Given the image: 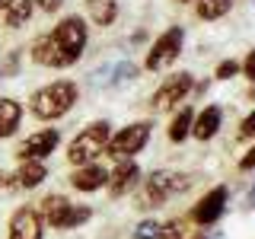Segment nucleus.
<instances>
[{"label": "nucleus", "instance_id": "nucleus-1", "mask_svg": "<svg viewBox=\"0 0 255 239\" xmlns=\"http://www.w3.org/2000/svg\"><path fill=\"white\" fill-rule=\"evenodd\" d=\"M77 96L80 90L74 80H54V83H48L29 96V112L38 121H54V118H64L77 106Z\"/></svg>", "mask_w": 255, "mask_h": 239}, {"label": "nucleus", "instance_id": "nucleus-2", "mask_svg": "<svg viewBox=\"0 0 255 239\" xmlns=\"http://www.w3.org/2000/svg\"><path fill=\"white\" fill-rule=\"evenodd\" d=\"M48 35H51L54 45H58V51L64 58V67H70V64H77L80 58H83V48H86V42H90V26H86L83 16L70 13V16H64Z\"/></svg>", "mask_w": 255, "mask_h": 239}, {"label": "nucleus", "instance_id": "nucleus-3", "mask_svg": "<svg viewBox=\"0 0 255 239\" xmlns=\"http://www.w3.org/2000/svg\"><path fill=\"white\" fill-rule=\"evenodd\" d=\"M109 137H112V124H109V121H93V124H86L83 131H80L77 137L67 143V163H74V166L96 163V156L106 153Z\"/></svg>", "mask_w": 255, "mask_h": 239}, {"label": "nucleus", "instance_id": "nucleus-4", "mask_svg": "<svg viewBox=\"0 0 255 239\" xmlns=\"http://www.w3.org/2000/svg\"><path fill=\"white\" fill-rule=\"evenodd\" d=\"M188 185H191L188 175L172 172V169H159V172H153V175L147 179V185H143V195H140V204H143V207H159L166 198L182 195Z\"/></svg>", "mask_w": 255, "mask_h": 239}, {"label": "nucleus", "instance_id": "nucleus-5", "mask_svg": "<svg viewBox=\"0 0 255 239\" xmlns=\"http://www.w3.org/2000/svg\"><path fill=\"white\" fill-rule=\"evenodd\" d=\"M150 127H153L150 121H134V124L122 127L115 137H109L106 153H109V156H115V159H131L134 153H140V150L147 147V140H150Z\"/></svg>", "mask_w": 255, "mask_h": 239}, {"label": "nucleus", "instance_id": "nucleus-6", "mask_svg": "<svg viewBox=\"0 0 255 239\" xmlns=\"http://www.w3.org/2000/svg\"><path fill=\"white\" fill-rule=\"evenodd\" d=\"M182 42H185V32H182V26L166 29L163 35L153 42V48L147 51L143 67H147V70H163V67H169V64L182 54Z\"/></svg>", "mask_w": 255, "mask_h": 239}, {"label": "nucleus", "instance_id": "nucleus-7", "mask_svg": "<svg viewBox=\"0 0 255 239\" xmlns=\"http://www.w3.org/2000/svg\"><path fill=\"white\" fill-rule=\"evenodd\" d=\"M58 143H61V134L54 131V127H42V131L29 134V137L16 147V156L19 159H48L58 150Z\"/></svg>", "mask_w": 255, "mask_h": 239}, {"label": "nucleus", "instance_id": "nucleus-8", "mask_svg": "<svg viewBox=\"0 0 255 239\" xmlns=\"http://www.w3.org/2000/svg\"><path fill=\"white\" fill-rule=\"evenodd\" d=\"M191 74H175V77H169L163 86L153 93V99H150V106H153L156 112H166V109H172L175 102H182L185 96L191 93Z\"/></svg>", "mask_w": 255, "mask_h": 239}, {"label": "nucleus", "instance_id": "nucleus-9", "mask_svg": "<svg viewBox=\"0 0 255 239\" xmlns=\"http://www.w3.org/2000/svg\"><path fill=\"white\" fill-rule=\"evenodd\" d=\"M45 233V220L35 207H19L10 217V233L6 239H42Z\"/></svg>", "mask_w": 255, "mask_h": 239}, {"label": "nucleus", "instance_id": "nucleus-10", "mask_svg": "<svg viewBox=\"0 0 255 239\" xmlns=\"http://www.w3.org/2000/svg\"><path fill=\"white\" fill-rule=\"evenodd\" d=\"M137 179H140V166L134 163V159H118V166L109 172V191H112V198L128 195V191L137 185Z\"/></svg>", "mask_w": 255, "mask_h": 239}, {"label": "nucleus", "instance_id": "nucleus-11", "mask_svg": "<svg viewBox=\"0 0 255 239\" xmlns=\"http://www.w3.org/2000/svg\"><path fill=\"white\" fill-rule=\"evenodd\" d=\"M223 207H227V188L217 185V188H211L207 195L201 198V201L195 204V211H191V217H195L198 223H217L220 220V214H223Z\"/></svg>", "mask_w": 255, "mask_h": 239}, {"label": "nucleus", "instance_id": "nucleus-12", "mask_svg": "<svg viewBox=\"0 0 255 239\" xmlns=\"http://www.w3.org/2000/svg\"><path fill=\"white\" fill-rule=\"evenodd\" d=\"M70 185L77 191H99L102 185H109V169L99 163H86V166H77L74 175H70Z\"/></svg>", "mask_w": 255, "mask_h": 239}, {"label": "nucleus", "instance_id": "nucleus-13", "mask_svg": "<svg viewBox=\"0 0 255 239\" xmlns=\"http://www.w3.org/2000/svg\"><path fill=\"white\" fill-rule=\"evenodd\" d=\"M45 179H48L45 159H19V169H16V175H13V185H19V188H38Z\"/></svg>", "mask_w": 255, "mask_h": 239}, {"label": "nucleus", "instance_id": "nucleus-14", "mask_svg": "<svg viewBox=\"0 0 255 239\" xmlns=\"http://www.w3.org/2000/svg\"><path fill=\"white\" fill-rule=\"evenodd\" d=\"M0 10H3V26L6 29H22L32 19L35 3H32V0H0Z\"/></svg>", "mask_w": 255, "mask_h": 239}, {"label": "nucleus", "instance_id": "nucleus-15", "mask_svg": "<svg viewBox=\"0 0 255 239\" xmlns=\"http://www.w3.org/2000/svg\"><path fill=\"white\" fill-rule=\"evenodd\" d=\"M19 121H22V102L10 99V96H0V140L13 137L19 131Z\"/></svg>", "mask_w": 255, "mask_h": 239}, {"label": "nucleus", "instance_id": "nucleus-16", "mask_svg": "<svg viewBox=\"0 0 255 239\" xmlns=\"http://www.w3.org/2000/svg\"><path fill=\"white\" fill-rule=\"evenodd\" d=\"M29 54H32V61L42 64V67H64V58H61V51H58V45H54L51 35H38L35 42H32Z\"/></svg>", "mask_w": 255, "mask_h": 239}, {"label": "nucleus", "instance_id": "nucleus-17", "mask_svg": "<svg viewBox=\"0 0 255 239\" xmlns=\"http://www.w3.org/2000/svg\"><path fill=\"white\" fill-rule=\"evenodd\" d=\"M67 211H70V201L64 195H48L42 207H38V214H42L45 223H51L54 230H64V220H67Z\"/></svg>", "mask_w": 255, "mask_h": 239}, {"label": "nucleus", "instance_id": "nucleus-18", "mask_svg": "<svg viewBox=\"0 0 255 239\" xmlns=\"http://www.w3.org/2000/svg\"><path fill=\"white\" fill-rule=\"evenodd\" d=\"M217 131H220V109L217 106H207L201 115L191 121V134H195L198 140H211Z\"/></svg>", "mask_w": 255, "mask_h": 239}, {"label": "nucleus", "instance_id": "nucleus-19", "mask_svg": "<svg viewBox=\"0 0 255 239\" xmlns=\"http://www.w3.org/2000/svg\"><path fill=\"white\" fill-rule=\"evenodd\" d=\"M86 10L96 26H112L118 16V3L115 0H86Z\"/></svg>", "mask_w": 255, "mask_h": 239}, {"label": "nucleus", "instance_id": "nucleus-20", "mask_svg": "<svg viewBox=\"0 0 255 239\" xmlns=\"http://www.w3.org/2000/svg\"><path fill=\"white\" fill-rule=\"evenodd\" d=\"M191 121H195V115H191V109H182L179 115L172 118V124H169V140L172 143H182L191 134Z\"/></svg>", "mask_w": 255, "mask_h": 239}, {"label": "nucleus", "instance_id": "nucleus-21", "mask_svg": "<svg viewBox=\"0 0 255 239\" xmlns=\"http://www.w3.org/2000/svg\"><path fill=\"white\" fill-rule=\"evenodd\" d=\"M230 6H233V0H198V16L211 22V19H220V16H227Z\"/></svg>", "mask_w": 255, "mask_h": 239}, {"label": "nucleus", "instance_id": "nucleus-22", "mask_svg": "<svg viewBox=\"0 0 255 239\" xmlns=\"http://www.w3.org/2000/svg\"><path fill=\"white\" fill-rule=\"evenodd\" d=\"M93 217V211H90V207H83V204H70V211H67V220H64V230H77L80 227V223H86V220H90Z\"/></svg>", "mask_w": 255, "mask_h": 239}, {"label": "nucleus", "instance_id": "nucleus-23", "mask_svg": "<svg viewBox=\"0 0 255 239\" xmlns=\"http://www.w3.org/2000/svg\"><path fill=\"white\" fill-rule=\"evenodd\" d=\"M16 74H19V51H10L3 61H0V80L16 77Z\"/></svg>", "mask_w": 255, "mask_h": 239}, {"label": "nucleus", "instance_id": "nucleus-24", "mask_svg": "<svg viewBox=\"0 0 255 239\" xmlns=\"http://www.w3.org/2000/svg\"><path fill=\"white\" fill-rule=\"evenodd\" d=\"M134 239H159V223L156 220H143L137 230H134Z\"/></svg>", "mask_w": 255, "mask_h": 239}, {"label": "nucleus", "instance_id": "nucleus-25", "mask_svg": "<svg viewBox=\"0 0 255 239\" xmlns=\"http://www.w3.org/2000/svg\"><path fill=\"white\" fill-rule=\"evenodd\" d=\"M182 233H185V223L182 220H172L166 227H159V239H182Z\"/></svg>", "mask_w": 255, "mask_h": 239}, {"label": "nucleus", "instance_id": "nucleus-26", "mask_svg": "<svg viewBox=\"0 0 255 239\" xmlns=\"http://www.w3.org/2000/svg\"><path fill=\"white\" fill-rule=\"evenodd\" d=\"M236 70H239V64L230 58V61H223L220 67H217V80H230V77H236Z\"/></svg>", "mask_w": 255, "mask_h": 239}, {"label": "nucleus", "instance_id": "nucleus-27", "mask_svg": "<svg viewBox=\"0 0 255 239\" xmlns=\"http://www.w3.org/2000/svg\"><path fill=\"white\" fill-rule=\"evenodd\" d=\"M239 137H255V112H252V115H246L243 127H239Z\"/></svg>", "mask_w": 255, "mask_h": 239}, {"label": "nucleus", "instance_id": "nucleus-28", "mask_svg": "<svg viewBox=\"0 0 255 239\" xmlns=\"http://www.w3.org/2000/svg\"><path fill=\"white\" fill-rule=\"evenodd\" d=\"M32 3H35V6H42V13H58L64 0H32Z\"/></svg>", "mask_w": 255, "mask_h": 239}, {"label": "nucleus", "instance_id": "nucleus-29", "mask_svg": "<svg viewBox=\"0 0 255 239\" xmlns=\"http://www.w3.org/2000/svg\"><path fill=\"white\" fill-rule=\"evenodd\" d=\"M239 169H246V172H252V169H255V147H252L243 159H239Z\"/></svg>", "mask_w": 255, "mask_h": 239}, {"label": "nucleus", "instance_id": "nucleus-30", "mask_svg": "<svg viewBox=\"0 0 255 239\" xmlns=\"http://www.w3.org/2000/svg\"><path fill=\"white\" fill-rule=\"evenodd\" d=\"M243 70H246V77L255 83V51H249V58H246V64H243Z\"/></svg>", "mask_w": 255, "mask_h": 239}, {"label": "nucleus", "instance_id": "nucleus-31", "mask_svg": "<svg viewBox=\"0 0 255 239\" xmlns=\"http://www.w3.org/2000/svg\"><path fill=\"white\" fill-rule=\"evenodd\" d=\"M6 185H13V182H10V175H6L3 169H0V188H6Z\"/></svg>", "mask_w": 255, "mask_h": 239}, {"label": "nucleus", "instance_id": "nucleus-32", "mask_svg": "<svg viewBox=\"0 0 255 239\" xmlns=\"http://www.w3.org/2000/svg\"><path fill=\"white\" fill-rule=\"evenodd\" d=\"M179 3H188V0H179Z\"/></svg>", "mask_w": 255, "mask_h": 239}]
</instances>
